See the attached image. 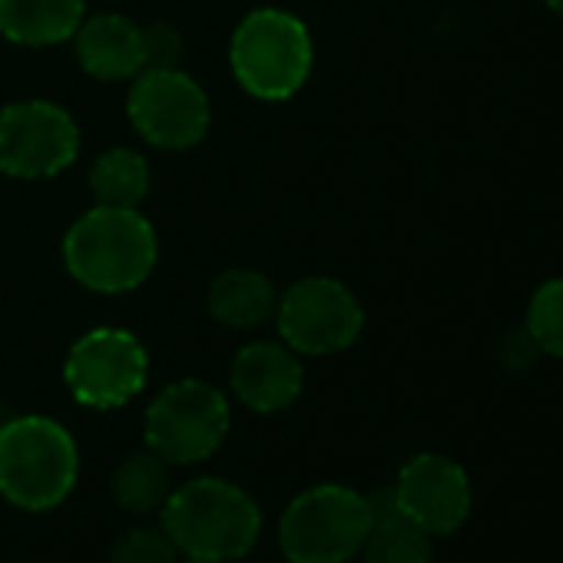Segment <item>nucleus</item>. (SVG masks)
<instances>
[{
    "mask_svg": "<svg viewBox=\"0 0 563 563\" xmlns=\"http://www.w3.org/2000/svg\"><path fill=\"white\" fill-rule=\"evenodd\" d=\"M126 117L150 146L179 153L206 140L212 110L206 90L186 70L166 67L133 77Z\"/></svg>",
    "mask_w": 563,
    "mask_h": 563,
    "instance_id": "1a4fd4ad",
    "label": "nucleus"
},
{
    "mask_svg": "<svg viewBox=\"0 0 563 563\" xmlns=\"http://www.w3.org/2000/svg\"><path fill=\"white\" fill-rule=\"evenodd\" d=\"M494 355H497V362H500L504 372L523 375V372H530V368L540 362L543 352H540L537 339L530 335V329H527V325H517V329H507V332L497 339Z\"/></svg>",
    "mask_w": 563,
    "mask_h": 563,
    "instance_id": "412c9836",
    "label": "nucleus"
},
{
    "mask_svg": "<svg viewBox=\"0 0 563 563\" xmlns=\"http://www.w3.org/2000/svg\"><path fill=\"white\" fill-rule=\"evenodd\" d=\"M143 54H146V70L179 67V57H183L179 31L173 24H150V27H143Z\"/></svg>",
    "mask_w": 563,
    "mask_h": 563,
    "instance_id": "4be33fe9",
    "label": "nucleus"
},
{
    "mask_svg": "<svg viewBox=\"0 0 563 563\" xmlns=\"http://www.w3.org/2000/svg\"><path fill=\"white\" fill-rule=\"evenodd\" d=\"M523 325L530 329L543 355L563 358V275L547 278L543 286H537Z\"/></svg>",
    "mask_w": 563,
    "mask_h": 563,
    "instance_id": "6ab92c4d",
    "label": "nucleus"
},
{
    "mask_svg": "<svg viewBox=\"0 0 563 563\" xmlns=\"http://www.w3.org/2000/svg\"><path fill=\"white\" fill-rule=\"evenodd\" d=\"M275 325L282 342L296 355L322 358L349 352L358 342L365 329V309L345 282L329 275H309L286 292H278Z\"/></svg>",
    "mask_w": 563,
    "mask_h": 563,
    "instance_id": "0eeeda50",
    "label": "nucleus"
},
{
    "mask_svg": "<svg viewBox=\"0 0 563 563\" xmlns=\"http://www.w3.org/2000/svg\"><path fill=\"white\" fill-rule=\"evenodd\" d=\"M368 504H372V530L362 547L365 563H434L431 537L398 510L391 487L372 490Z\"/></svg>",
    "mask_w": 563,
    "mask_h": 563,
    "instance_id": "dca6fc26",
    "label": "nucleus"
},
{
    "mask_svg": "<svg viewBox=\"0 0 563 563\" xmlns=\"http://www.w3.org/2000/svg\"><path fill=\"white\" fill-rule=\"evenodd\" d=\"M316 64L309 27L282 8L249 11L229 41V67L235 84L265 103L296 97Z\"/></svg>",
    "mask_w": 563,
    "mask_h": 563,
    "instance_id": "20e7f679",
    "label": "nucleus"
},
{
    "mask_svg": "<svg viewBox=\"0 0 563 563\" xmlns=\"http://www.w3.org/2000/svg\"><path fill=\"white\" fill-rule=\"evenodd\" d=\"M179 563H219V560H206V556H186V560H179Z\"/></svg>",
    "mask_w": 563,
    "mask_h": 563,
    "instance_id": "b1692460",
    "label": "nucleus"
},
{
    "mask_svg": "<svg viewBox=\"0 0 563 563\" xmlns=\"http://www.w3.org/2000/svg\"><path fill=\"white\" fill-rule=\"evenodd\" d=\"M80 477L74 434L47 415H21L0 424V494L21 510L60 507Z\"/></svg>",
    "mask_w": 563,
    "mask_h": 563,
    "instance_id": "7ed1b4c3",
    "label": "nucleus"
},
{
    "mask_svg": "<svg viewBox=\"0 0 563 563\" xmlns=\"http://www.w3.org/2000/svg\"><path fill=\"white\" fill-rule=\"evenodd\" d=\"M179 550L163 523H136L113 543V563H176Z\"/></svg>",
    "mask_w": 563,
    "mask_h": 563,
    "instance_id": "aec40b11",
    "label": "nucleus"
},
{
    "mask_svg": "<svg viewBox=\"0 0 563 563\" xmlns=\"http://www.w3.org/2000/svg\"><path fill=\"white\" fill-rule=\"evenodd\" d=\"M90 189L97 206L140 209L150 192V163L126 146L107 150L90 166Z\"/></svg>",
    "mask_w": 563,
    "mask_h": 563,
    "instance_id": "a211bd4d",
    "label": "nucleus"
},
{
    "mask_svg": "<svg viewBox=\"0 0 563 563\" xmlns=\"http://www.w3.org/2000/svg\"><path fill=\"white\" fill-rule=\"evenodd\" d=\"M232 424L229 398L202 382L179 378L166 385L146 408L143 438L169 464H199L219 451Z\"/></svg>",
    "mask_w": 563,
    "mask_h": 563,
    "instance_id": "423d86ee",
    "label": "nucleus"
},
{
    "mask_svg": "<svg viewBox=\"0 0 563 563\" xmlns=\"http://www.w3.org/2000/svg\"><path fill=\"white\" fill-rule=\"evenodd\" d=\"M113 497L123 510L143 517L153 514L166 504L173 494V477H169V461H163L156 451H133L126 454L117 471H113Z\"/></svg>",
    "mask_w": 563,
    "mask_h": 563,
    "instance_id": "f3484780",
    "label": "nucleus"
},
{
    "mask_svg": "<svg viewBox=\"0 0 563 563\" xmlns=\"http://www.w3.org/2000/svg\"><path fill=\"white\" fill-rule=\"evenodd\" d=\"M80 126L51 100H18L0 110V173L51 179L77 163Z\"/></svg>",
    "mask_w": 563,
    "mask_h": 563,
    "instance_id": "9d476101",
    "label": "nucleus"
},
{
    "mask_svg": "<svg viewBox=\"0 0 563 563\" xmlns=\"http://www.w3.org/2000/svg\"><path fill=\"white\" fill-rule=\"evenodd\" d=\"M159 258L153 222L140 209L93 206L64 235V265L84 289L123 296L140 289Z\"/></svg>",
    "mask_w": 563,
    "mask_h": 563,
    "instance_id": "f257e3e1",
    "label": "nucleus"
},
{
    "mask_svg": "<svg viewBox=\"0 0 563 563\" xmlns=\"http://www.w3.org/2000/svg\"><path fill=\"white\" fill-rule=\"evenodd\" d=\"M232 395L255 415H278L299 401L306 385L302 355L286 342H252L235 352L229 368Z\"/></svg>",
    "mask_w": 563,
    "mask_h": 563,
    "instance_id": "f8f14e48",
    "label": "nucleus"
},
{
    "mask_svg": "<svg viewBox=\"0 0 563 563\" xmlns=\"http://www.w3.org/2000/svg\"><path fill=\"white\" fill-rule=\"evenodd\" d=\"M84 11V0H0V37L21 47H54L74 41Z\"/></svg>",
    "mask_w": 563,
    "mask_h": 563,
    "instance_id": "2eb2a0df",
    "label": "nucleus"
},
{
    "mask_svg": "<svg viewBox=\"0 0 563 563\" xmlns=\"http://www.w3.org/2000/svg\"><path fill=\"white\" fill-rule=\"evenodd\" d=\"M398 510L418 523L428 537L457 533L474 507V490L467 471L444 454H415L401 464L395 484Z\"/></svg>",
    "mask_w": 563,
    "mask_h": 563,
    "instance_id": "9b49d317",
    "label": "nucleus"
},
{
    "mask_svg": "<svg viewBox=\"0 0 563 563\" xmlns=\"http://www.w3.org/2000/svg\"><path fill=\"white\" fill-rule=\"evenodd\" d=\"M150 378V355L126 329H90L64 362V382L84 408L110 411L130 405Z\"/></svg>",
    "mask_w": 563,
    "mask_h": 563,
    "instance_id": "6e6552de",
    "label": "nucleus"
},
{
    "mask_svg": "<svg viewBox=\"0 0 563 563\" xmlns=\"http://www.w3.org/2000/svg\"><path fill=\"white\" fill-rule=\"evenodd\" d=\"M77 64L93 80H133L146 70L143 54V27H136L123 14H97L84 18L74 34Z\"/></svg>",
    "mask_w": 563,
    "mask_h": 563,
    "instance_id": "ddd939ff",
    "label": "nucleus"
},
{
    "mask_svg": "<svg viewBox=\"0 0 563 563\" xmlns=\"http://www.w3.org/2000/svg\"><path fill=\"white\" fill-rule=\"evenodd\" d=\"M372 530L368 494L345 484L302 490L278 517V547L289 563H349Z\"/></svg>",
    "mask_w": 563,
    "mask_h": 563,
    "instance_id": "39448f33",
    "label": "nucleus"
},
{
    "mask_svg": "<svg viewBox=\"0 0 563 563\" xmlns=\"http://www.w3.org/2000/svg\"><path fill=\"white\" fill-rule=\"evenodd\" d=\"M547 4V11H553L556 18H563V0H543Z\"/></svg>",
    "mask_w": 563,
    "mask_h": 563,
    "instance_id": "5701e85b",
    "label": "nucleus"
},
{
    "mask_svg": "<svg viewBox=\"0 0 563 563\" xmlns=\"http://www.w3.org/2000/svg\"><path fill=\"white\" fill-rule=\"evenodd\" d=\"M159 523L176 550L206 560H242L262 537V510L249 490L222 477H196L173 487L159 507Z\"/></svg>",
    "mask_w": 563,
    "mask_h": 563,
    "instance_id": "f03ea898",
    "label": "nucleus"
},
{
    "mask_svg": "<svg viewBox=\"0 0 563 563\" xmlns=\"http://www.w3.org/2000/svg\"><path fill=\"white\" fill-rule=\"evenodd\" d=\"M275 306H278V289L258 268H225L209 282L206 292L209 316L235 332L262 329L265 322L275 319Z\"/></svg>",
    "mask_w": 563,
    "mask_h": 563,
    "instance_id": "4468645a",
    "label": "nucleus"
}]
</instances>
